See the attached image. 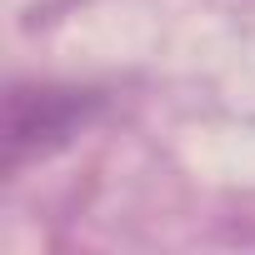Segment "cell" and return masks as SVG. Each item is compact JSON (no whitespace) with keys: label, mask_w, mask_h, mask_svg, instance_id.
I'll return each instance as SVG.
<instances>
[{"label":"cell","mask_w":255,"mask_h":255,"mask_svg":"<svg viewBox=\"0 0 255 255\" xmlns=\"http://www.w3.org/2000/svg\"><path fill=\"white\" fill-rule=\"evenodd\" d=\"M80 120H85V100H75L70 90H40V100H35V120L20 115V110H10V165L20 160V150H25L30 135L65 140Z\"/></svg>","instance_id":"cell-1"}]
</instances>
